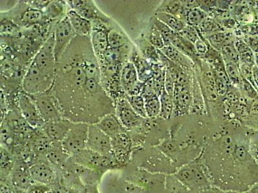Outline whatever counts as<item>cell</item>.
<instances>
[{
  "instance_id": "83f0119b",
  "label": "cell",
  "mask_w": 258,
  "mask_h": 193,
  "mask_svg": "<svg viewBox=\"0 0 258 193\" xmlns=\"http://www.w3.org/2000/svg\"><path fill=\"white\" fill-rule=\"evenodd\" d=\"M234 45L238 53L239 63L255 65L254 53L246 44L245 41L239 39L235 41Z\"/></svg>"
},
{
  "instance_id": "7402d4cb",
  "label": "cell",
  "mask_w": 258,
  "mask_h": 193,
  "mask_svg": "<svg viewBox=\"0 0 258 193\" xmlns=\"http://www.w3.org/2000/svg\"><path fill=\"white\" fill-rule=\"evenodd\" d=\"M170 45L183 53L193 62L197 61L198 55L196 51L195 45L184 39L179 33H175L170 40Z\"/></svg>"
},
{
  "instance_id": "5bb4252c",
  "label": "cell",
  "mask_w": 258,
  "mask_h": 193,
  "mask_svg": "<svg viewBox=\"0 0 258 193\" xmlns=\"http://www.w3.org/2000/svg\"><path fill=\"white\" fill-rule=\"evenodd\" d=\"M96 125L111 139L121 133L127 132L122 125L116 113H111L103 117Z\"/></svg>"
},
{
  "instance_id": "30bf717a",
  "label": "cell",
  "mask_w": 258,
  "mask_h": 193,
  "mask_svg": "<svg viewBox=\"0 0 258 193\" xmlns=\"http://www.w3.org/2000/svg\"><path fill=\"white\" fill-rule=\"evenodd\" d=\"M120 82L126 95H142L145 84L140 82L137 69L132 62L128 61L122 69Z\"/></svg>"
},
{
  "instance_id": "ee69618b",
  "label": "cell",
  "mask_w": 258,
  "mask_h": 193,
  "mask_svg": "<svg viewBox=\"0 0 258 193\" xmlns=\"http://www.w3.org/2000/svg\"><path fill=\"white\" fill-rule=\"evenodd\" d=\"M195 47L198 56H204L207 54V52H208V45H207V43L201 38H200L199 40L195 43Z\"/></svg>"
},
{
  "instance_id": "f35d334b",
  "label": "cell",
  "mask_w": 258,
  "mask_h": 193,
  "mask_svg": "<svg viewBox=\"0 0 258 193\" xmlns=\"http://www.w3.org/2000/svg\"><path fill=\"white\" fill-rule=\"evenodd\" d=\"M223 62H232L239 64L238 53L235 47L234 43L231 42L225 45L221 50Z\"/></svg>"
},
{
  "instance_id": "7c38bea8",
  "label": "cell",
  "mask_w": 258,
  "mask_h": 193,
  "mask_svg": "<svg viewBox=\"0 0 258 193\" xmlns=\"http://www.w3.org/2000/svg\"><path fill=\"white\" fill-rule=\"evenodd\" d=\"M10 181L16 189L25 192L34 183L30 173L29 167L24 162L20 160L19 162L16 163L10 174Z\"/></svg>"
},
{
  "instance_id": "836d02e7",
  "label": "cell",
  "mask_w": 258,
  "mask_h": 193,
  "mask_svg": "<svg viewBox=\"0 0 258 193\" xmlns=\"http://www.w3.org/2000/svg\"><path fill=\"white\" fill-rule=\"evenodd\" d=\"M231 35L229 33H225L223 32H219L209 35L207 38L208 43L216 50H222V48L228 43H231Z\"/></svg>"
},
{
  "instance_id": "6da1fadb",
  "label": "cell",
  "mask_w": 258,
  "mask_h": 193,
  "mask_svg": "<svg viewBox=\"0 0 258 193\" xmlns=\"http://www.w3.org/2000/svg\"><path fill=\"white\" fill-rule=\"evenodd\" d=\"M64 119L96 125L115 113L114 101L101 83L100 64L90 37L77 36L57 63L50 89Z\"/></svg>"
},
{
  "instance_id": "d590c367",
  "label": "cell",
  "mask_w": 258,
  "mask_h": 193,
  "mask_svg": "<svg viewBox=\"0 0 258 193\" xmlns=\"http://www.w3.org/2000/svg\"><path fill=\"white\" fill-rule=\"evenodd\" d=\"M126 99L128 101L131 107L139 116L147 118L146 110H145V100L142 95L128 96L126 95Z\"/></svg>"
},
{
  "instance_id": "d6986e66",
  "label": "cell",
  "mask_w": 258,
  "mask_h": 193,
  "mask_svg": "<svg viewBox=\"0 0 258 193\" xmlns=\"http://www.w3.org/2000/svg\"><path fill=\"white\" fill-rule=\"evenodd\" d=\"M67 16L77 36H91L92 29H93V24L91 21L85 19L71 9H69Z\"/></svg>"
},
{
  "instance_id": "f546056e",
  "label": "cell",
  "mask_w": 258,
  "mask_h": 193,
  "mask_svg": "<svg viewBox=\"0 0 258 193\" xmlns=\"http://www.w3.org/2000/svg\"><path fill=\"white\" fill-rule=\"evenodd\" d=\"M1 16V36L16 38L22 34V29L13 20L0 14Z\"/></svg>"
},
{
  "instance_id": "4dcf8cb0",
  "label": "cell",
  "mask_w": 258,
  "mask_h": 193,
  "mask_svg": "<svg viewBox=\"0 0 258 193\" xmlns=\"http://www.w3.org/2000/svg\"><path fill=\"white\" fill-rule=\"evenodd\" d=\"M207 14L199 7L186 11L185 23L194 27L199 26L207 18Z\"/></svg>"
},
{
  "instance_id": "8fae6325",
  "label": "cell",
  "mask_w": 258,
  "mask_h": 193,
  "mask_svg": "<svg viewBox=\"0 0 258 193\" xmlns=\"http://www.w3.org/2000/svg\"><path fill=\"white\" fill-rule=\"evenodd\" d=\"M73 125V122L66 119L45 123L40 129L46 136L54 142H61Z\"/></svg>"
},
{
  "instance_id": "f907efd6",
  "label": "cell",
  "mask_w": 258,
  "mask_h": 193,
  "mask_svg": "<svg viewBox=\"0 0 258 193\" xmlns=\"http://www.w3.org/2000/svg\"><path fill=\"white\" fill-rule=\"evenodd\" d=\"M15 193H26L24 190L16 189Z\"/></svg>"
},
{
  "instance_id": "816d5d0a",
  "label": "cell",
  "mask_w": 258,
  "mask_h": 193,
  "mask_svg": "<svg viewBox=\"0 0 258 193\" xmlns=\"http://www.w3.org/2000/svg\"><path fill=\"white\" fill-rule=\"evenodd\" d=\"M46 193H56V192L54 191V190H49V191H48V192H47Z\"/></svg>"
},
{
  "instance_id": "1f68e13d",
  "label": "cell",
  "mask_w": 258,
  "mask_h": 193,
  "mask_svg": "<svg viewBox=\"0 0 258 193\" xmlns=\"http://www.w3.org/2000/svg\"><path fill=\"white\" fill-rule=\"evenodd\" d=\"M1 176L2 179H6L8 176H10L11 171L15 166L12 155L10 151L8 150L4 147H1Z\"/></svg>"
},
{
  "instance_id": "60d3db41",
  "label": "cell",
  "mask_w": 258,
  "mask_h": 193,
  "mask_svg": "<svg viewBox=\"0 0 258 193\" xmlns=\"http://www.w3.org/2000/svg\"><path fill=\"white\" fill-rule=\"evenodd\" d=\"M179 34H180L184 39L192 43L194 45H195V43L200 38L197 28L188 25H186L185 28L181 32H179Z\"/></svg>"
},
{
  "instance_id": "2e32d148",
  "label": "cell",
  "mask_w": 258,
  "mask_h": 193,
  "mask_svg": "<svg viewBox=\"0 0 258 193\" xmlns=\"http://www.w3.org/2000/svg\"><path fill=\"white\" fill-rule=\"evenodd\" d=\"M142 95L144 98L147 117L154 118L160 116L161 110L160 96L155 93L151 84L148 82L145 83Z\"/></svg>"
},
{
  "instance_id": "7a4b0ae2",
  "label": "cell",
  "mask_w": 258,
  "mask_h": 193,
  "mask_svg": "<svg viewBox=\"0 0 258 193\" xmlns=\"http://www.w3.org/2000/svg\"><path fill=\"white\" fill-rule=\"evenodd\" d=\"M89 128L88 124L73 123L72 127L61 142L63 149L68 155H73L86 149Z\"/></svg>"
},
{
  "instance_id": "44dd1931",
  "label": "cell",
  "mask_w": 258,
  "mask_h": 193,
  "mask_svg": "<svg viewBox=\"0 0 258 193\" xmlns=\"http://www.w3.org/2000/svg\"><path fill=\"white\" fill-rule=\"evenodd\" d=\"M168 59L185 70L192 68L193 61L172 45L165 46L160 50Z\"/></svg>"
},
{
  "instance_id": "9c48e42d",
  "label": "cell",
  "mask_w": 258,
  "mask_h": 193,
  "mask_svg": "<svg viewBox=\"0 0 258 193\" xmlns=\"http://www.w3.org/2000/svg\"><path fill=\"white\" fill-rule=\"evenodd\" d=\"M116 116L126 130H133L140 128L145 123L146 119L137 114L133 109L125 98H121L115 104Z\"/></svg>"
},
{
  "instance_id": "ab89813d",
  "label": "cell",
  "mask_w": 258,
  "mask_h": 193,
  "mask_svg": "<svg viewBox=\"0 0 258 193\" xmlns=\"http://www.w3.org/2000/svg\"><path fill=\"white\" fill-rule=\"evenodd\" d=\"M198 27L200 29L198 32L200 34H210L212 35L214 33L223 31L220 25L210 18H206Z\"/></svg>"
},
{
  "instance_id": "ac0fdd59",
  "label": "cell",
  "mask_w": 258,
  "mask_h": 193,
  "mask_svg": "<svg viewBox=\"0 0 258 193\" xmlns=\"http://www.w3.org/2000/svg\"><path fill=\"white\" fill-rule=\"evenodd\" d=\"M29 171L34 182L48 185L56 178L54 171L45 163L38 162L31 165Z\"/></svg>"
},
{
  "instance_id": "d6a6232c",
  "label": "cell",
  "mask_w": 258,
  "mask_h": 193,
  "mask_svg": "<svg viewBox=\"0 0 258 193\" xmlns=\"http://www.w3.org/2000/svg\"><path fill=\"white\" fill-rule=\"evenodd\" d=\"M161 110L160 116L163 118L167 119L171 117L174 111L173 98L168 94L165 89H163L160 95Z\"/></svg>"
},
{
  "instance_id": "4fadbf2b",
  "label": "cell",
  "mask_w": 258,
  "mask_h": 193,
  "mask_svg": "<svg viewBox=\"0 0 258 193\" xmlns=\"http://www.w3.org/2000/svg\"><path fill=\"white\" fill-rule=\"evenodd\" d=\"M74 160L78 164L91 168L100 169L109 164V157L93 152L88 149H84L74 154Z\"/></svg>"
},
{
  "instance_id": "8d00e7d4",
  "label": "cell",
  "mask_w": 258,
  "mask_h": 193,
  "mask_svg": "<svg viewBox=\"0 0 258 193\" xmlns=\"http://www.w3.org/2000/svg\"><path fill=\"white\" fill-rule=\"evenodd\" d=\"M151 24H153L156 27V28L158 30L159 32H160L161 36L163 37V41H164L165 45H170V40L172 37L174 36V34L176 33V32L170 29L169 27L163 24V22H161L155 16L152 18Z\"/></svg>"
},
{
  "instance_id": "bcb514c9",
  "label": "cell",
  "mask_w": 258,
  "mask_h": 193,
  "mask_svg": "<svg viewBox=\"0 0 258 193\" xmlns=\"http://www.w3.org/2000/svg\"><path fill=\"white\" fill-rule=\"evenodd\" d=\"M27 3L31 6V8L38 9V10L44 11L45 8H47L50 1H26Z\"/></svg>"
},
{
  "instance_id": "277c9868",
  "label": "cell",
  "mask_w": 258,
  "mask_h": 193,
  "mask_svg": "<svg viewBox=\"0 0 258 193\" xmlns=\"http://www.w3.org/2000/svg\"><path fill=\"white\" fill-rule=\"evenodd\" d=\"M92 24L93 29L90 39L94 54L97 58H99L109 49V32L116 24L114 20L109 23L96 20L92 22Z\"/></svg>"
},
{
  "instance_id": "b9f144b4",
  "label": "cell",
  "mask_w": 258,
  "mask_h": 193,
  "mask_svg": "<svg viewBox=\"0 0 258 193\" xmlns=\"http://www.w3.org/2000/svg\"><path fill=\"white\" fill-rule=\"evenodd\" d=\"M50 190L51 188L48 185L34 182L26 190V193H46Z\"/></svg>"
},
{
  "instance_id": "8992f818",
  "label": "cell",
  "mask_w": 258,
  "mask_h": 193,
  "mask_svg": "<svg viewBox=\"0 0 258 193\" xmlns=\"http://www.w3.org/2000/svg\"><path fill=\"white\" fill-rule=\"evenodd\" d=\"M18 107L21 115L31 128H41L45 123L35 103L31 96L24 91H21L18 96Z\"/></svg>"
},
{
  "instance_id": "d4e9b609",
  "label": "cell",
  "mask_w": 258,
  "mask_h": 193,
  "mask_svg": "<svg viewBox=\"0 0 258 193\" xmlns=\"http://www.w3.org/2000/svg\"><path fill=\"white\" fill-rule=\"evenodd\" d=\"M156 13H163L176 16L185 22L186 10L179 1H165L161 4Z\"/></svg>"
},
{
  "instance_id": "52a82bcc",
  "label": "cell",
  "mask_w": 258,
  "mask_h": 193,
  "mask_svg": "<svg viewBox=\"0 0 258 193\" xmlns=\"http://www.w3.org/2000/svg\"><path fill=\"white\" fill-rule=\"evenodd\" d=\"M86 148L107 157H113L111 139L97 127L89 125Z\"/></svg>"
},
{
  "instance_id": "7dc6e473",
  "label": "cell",
  "mask_w": 258,
  "mask_h": 193,
  "mask_svg": "<svg viewBox=\"0 0 258 193\" xmlns=\"http://www.w3.org/2000/svg\"><path fill=\"white\" fill-rule=\"evenodd\" d=\"M234 153L235 157L239 160H245L247 158V151L243 146L236 147Z\"/></svg>"
},
{
  "instance_id": "f6af8a7d",
  "label": "cell",
  "mask_w": 258,
  "mask_h": 193,
  "mask_svg": "<svg viewBox=\"0 0 258 193\" xmlns=\"http://www.w3.org/2000/svg\"><path fill=\"white\" fill-rule=\"evenodd\" d=\"M246 45L250 47L253 52H258V37L248 36H246L243 40Z\"/></svg>"
},
{
  "instance_id": "5b68a950",
  "label": "cell",
  "mask_w": 258,
  "mask_h": 193,
  "mask_svg": "<svg viewBox=\"0 0 258 193\" xmlns=\"http://www.w3.org/2000/svg\"><path fill=\"white\" fill-rule=\"evenodd\" d=\"M53 33L54 37V55L57 63L77 34L74 31L68 16L57 24Z\"/></svg>"
},
{
  "instance_id": "74e56055",
  "label": "cell",
  "mask_w": 258,
  "mask_h": 193,
  "mask_svg": "<svg viewBox=\"0 0 258 193\" xmlns=\"http://www.w3.org/2000/svg\"><path fill=\"white\" fill-rule=\"evenodd\" d=\"M146 39L157 50H161L165 46L162 36L153 24H151Z\"/></svg>"
},
{
  "instance_id": "c3c4849f",
  "label": "cell",
  "mask_w": 258,
  "mask_h": 193,
  "mask_svg": "<svg viewBox=\"0 0 258 193\" xmlns=\"http://www.w3.org/2000/svg\"><path fill=\"white\" fill-rule=\"evenodd\" d=\"M248 35L255 36L258 35V24H251L245 27V29H243Z\"/></svg>"
},
{
  "instance_id": "9a60e30c",
  "label": "cell",
  "mask_w": 258,
  "mask_h": 193,
  "mask_svg": "<svg viewBox=\"0 0 258 193\" xmlns=\"http://www.w3.org/2000/svg\"><path fill=\"white\" fill-rule=\"evenodd\" d=\"M129 61L132 62L137 69L140 82L145 84L152 79L153 74H152L151 63L145 59L135 48H133Z\"/></svg>"
},
{
  "instance_id": "e0dca14e",
  "label": "cell",
  "mask_w": 258,
  "mask_h": 193,
  "mask_svg": "<svg viewBox=\"0 0 258 193\" xmlns=\"http://www.w3.org/2000/svg\"><path fill=\"white\" fill-rule=\"evenodd\" d=\"M192 100L190 86L174 88L173 101L175 113H179V115L186 114L189 111Z\"/></svg>"
},
{
  "instance_id": "681fc988",
  "label": "cell",
  "mask_w": 258,
  "mask_h": 193,
  "mask_svg": "<svg viewBox=\"0 0 258 193\" xmlns=\"http://www.w3.org/2000/svg\"><path fill=\"white\" fill-rule=\"evenodd\" d=\"M255 65L258 68V52L254 53Z\"/></svg>"
},
{
  "instance_id": "4316f807",
  "label": "cell",
  "mask_w": 258,
  "mask_h": 193,
  "mask_svg": "<svg viewBox=\"0 0 258 193\" xmlns=\"http://www.w3.org/2000/svg\"><path fill=\"white\" fill-rule=\"evenodd\" d=\"M137 43L140 52H141V55L145 59H146L151 63H160L158 50L154 48L147 41V39H139Z\"/></svg>"
},
{
  "instance_id": "e575fe53",
  "label": "cell",
  "mask_w": 258,
  "mask_h": 193,
  "mask_svg": "<svg viewBox=\"0 0 258 193\" xmlns=\"http://www.w3.org/2000/svg\"><path fill=\"white\" fill-rule=\"evenodd\" d=\"M226 72L229 76L230 82L235 85L239 86L243 83V78L241 77L240 70H239V64L232 62L224 63Z\"/></svg>"
},
{
  "instance_id": "603a6c76",
  "label": "cell",
  "mask_w": 258,
  "mask_h": 193,
  "mask_svg": "<svg viewBox=\"0 0 258 193\" xmlns=\"http://www.w3.org/2000/svg\"><path fill=\"white\" fill-rule=\"evenodd\" d=\"M177 178L188 186H198L203 184L204 175L196 166H188L181 169L177 174Z\"/></svg>"
},
{
  "instance_id": "3957f363",
  "label": "cell",
  "mask_w": 258,
  "mask_h": 193,
  "mask_svg": "<svg viewBox=\"0 0 258 193\" xmlns=\"http://www.w3.org/2000/svg\"><path fill=\"white\" fill-rule=\"evenodd\" d=\"M35 103L41 117L45 123L63 119L62 113L51 90L36 95H30Z\"/></svg>"
},
{
  "instance_id": "7bdbcfd3",
  "label": "cell",
  "mask_w": 258,
  "mask_h": 193,
  "mask_svg": "<svg viewBox=\"0 0 258 193\" xmlns=\"http://www.w3.org/2000/svg\"><path fill=\"white\" fill-rule=\"evenodd\" d=\"M165 89L168 94L173 98L174 93V82L170 73L166 70L165 79Z\"/></svg>"
},
{
  "instance_id": "f1b7e54d",
  "label": "cell",
  "mask_w": 258,
  "mask_h": 193,
  "mask_svg": "<svg viewBox=\"0 0 258 193\" xmlns=\"http://www.w3.org/2000/svg\"><path fill=\"white\" fill-rule=\"evenodd\" d=\"M155 17L177 33H179L183 31L187 25L184 21L169 14L156 13Z\"/></svg>"
},
{
  "instance_id": "ffe728a7",
  "label": "cell",
  "mask_w": 258,
  "mask_h": 193,
  "mask_svg": "<svg viewBox=\"0 0 258 193\" xmlns=\"http://www.w3.org/2000/svg\"><path fill=\"white\" fill-rule=\"evenodd\" d=\"M69 10L67 1H50L43 11L48 22L57 24L66 17Z\"/></svg>"
},
{
  "instance_id": "ba28073f",
  "label": "cell",
  "mask_w": 258,
  "mask_h": 193,
  "mask_svg": "<svg viewBox=\"0 0 258 193\" xmlns=\"http://www.w3.org/2000/svg\"><path fill=\"white\" fill-rule=\"evenodd\" d=\"M69 9L75 11L85 19L91 21L100 20L109 23L113 20L98 8L95 2L92 0H73L67 1Z\"/></svg>"
},
{
  "instance_id": "484cf974",
  "label": "cell",
  "mask_w": 258,
  "mask_h": 193,
  "mask_svg": "<svg viewBox=\"0 0 258 193\" xmlns=\"http://www.w3.org/2000/svg\"><path fill=\"white\" fill-rule=\"evenodd\" d=\"M108 38L109 48L112 49H118L130 45L127 37L117 24L110 29Z\"/></svg>"
},
{
  "instance_id": "cb8c5ba5",
  "label": "cell",
  "mask_w": 258,
  "mask_h": 193,
  "mask_svg": "<svg viewBox=\"0 0 258 193\" xmlns=\"http://www.w3.org/2000/svg\"><path fill=\"white\" fill-rule=\"evenodd\" d=\"M45 155L50 163L56 166L63 165L70 156L64 151L61 142L54 141Z\"/></svg>"
},
{
  "instance_id": "f5cc1de1",
  "label": "cell",
  "mask_w": 258,
  "mask_h": 193,
  "mask_svg": "<svg viewBox=\"0 0 258 193\" xmlns=\"http://www.w3.org/2000/svg\"><path fill=\"white\" fill-rule=\"evenodd\" d=\"M257 89H258V88H257Z\"/></svg>"
}]
</instances>
